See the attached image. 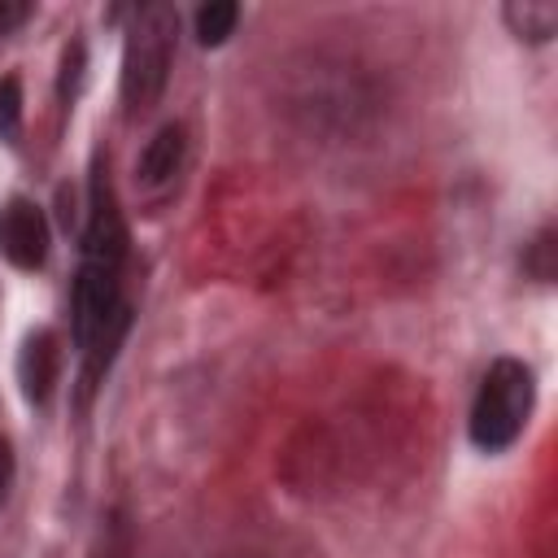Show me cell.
Returning a JSON list of instances; mask_svg holds the SVG:
<instances>
[{"instance_id":"obj_2","label":"cell","mask_w":558,"mask_h":558,"mask_svg":"<svg viewBox=\"0 0 558 558\" xmlns=\"http://www.w3.org/2000/svg\"><path fill=\"white\" fill-rule=\"evenodd\" d=\"M532 371L519 357H497L475 392L471 405V440L488 453H501L519 440V432L527 427L532 414Z\"/></svg>"},{"instance_id":"obj_8","label":"cell","mask_w":558,"mask_h":558,"mask_svg":"<svg viewBox=\"0 0 558 558\" xmlns=\"http://www.w3.org/2000/svg\"><path fill=\"white\" fill-rule=\"evenodd\" d=\"M235 17H240V9H235L231 0H209V4H201V9H196V35H201V44H205V48H218V44L235 31Z\"/></svg>"},{"instance_id":"obj_10","label":"cell","mask_w":558,"mask_h":558,"mask_svg":"<svg viewBox=\"0 0 558 558\" xmlns=\"http://www.w3.org/2000/svg\"><path fill=\"white\" fill-rule=\"evenodd\" d=\"M26 17H31V4H17V0H0V39H4L9 31H17Z\"/></svg>"},{"instance_id":"obj_7","label":"cell","mask_w":558,"mask_h":558,"mask_svg":"<svg viewBox=\"0 0 558 558\" xmlns=\"http://www.w3.org/2000/svg\"><path fill=\"white\" fill-rule=\"evenodd\" d=\"M501 17H506V26H510L519 39H527V44H545V39H554V31H558V4H549V0H510V4L501 9Z\"/></svg>"},{"instance_id":"obj_5","label":"cell","mask_w":558,"mask_h":558,"mask_svg":"<svg viewBox=\"0 0 558 558\" xmlns=\"http://www.w3.org/2000/svg\"><path fill=\"white\" fill-rule=\"evenodd\" d=\"M183 157H187V135H183L179 122H166V126L144 144L140 161H135V183H140L148 196L166 192V187L179 179Z\"/></svg>"},{"instance_id":"obj_11","label":"cell","mask_w":558,"mask_h":558,"mask_svg":"<svg viewBox=\"0 0 558 558\" xmlns=\"http://www.w3.org/2000/svg\"><path fill=\"white\" fill-rule=\"evenodd\" d=\"M9 475H13V453H9V445L0 440V501H4V493H9Z\"/></svg>"},{"instance_id":"obj_12","label":"cell","mask_w":558,"mask_h":558,"mask_svg":"<svg viewBox=\"0 0 558 558\" xmlns=\"http://www.w3.org/2000/svg\"><path fill=\"white\" fill-rule=\"evenodd\" d=\"M96 558H122V545H109L105 541V554H96Z\"/></svg>"},{"instance_id":"obj_9","label":"cell","mask_w":558,"mask_h":558,"mask_svg":"<svg viewBox=\"0 0 558 558\" xmlns=\"http://www.w3.org/2000/svg\"><path fill=\"white\" fill-rule=\"evenodd\" d=\"M22 135V83L17 74L0 78V140L4 144H17Z\"/></svg>"},{"instance_id":"obj_1","label":"cell","mask_w":558,"mask_h":558,"mask_svg":"<svg viewBox=\"0 0 558 558\" xmlns=\"http://www.w3.org/2000/svg\"><path fill=\"white\" fill-rule=\"evenodd\" d=\"M174 39H179V13L170 4H144L135 9V22L126 31L122 48V105L126 118L148 113L170 78L174 61Z\"/></svg>"},{"instance_id":"obj_6","label":"cell","mask_w":558,"mask_h":558,"mask_svg":"<svg viewBox=\"0 0 558 558\" xmlns=\"http://www.w3.org/2000/svg\"><path fill=\"white\" fill-rule=\"evenodd\" d=\"M57 371H61L57 336H52V331L26 336V344H22V353H17V379H22L26 401H48V392H52V384H57Z\"/></svg>"},{"instance_id":"obj_4","label":"cell","mask_w":558,"mask_h":558,"mask_svg":"<svg viewBox=\"0 0 558 558\" xmlns=\"http://www.w3.org/2000/svg\"><path fill=\"white\" fill-rule=\"evenodd\" d=\"M0 257L17 270H35L48 257V218L35 201L9 196L0 205Z\"/></svg>"},{"instance_id":"obj_3","label":"cell","mask_w":558,"mask_h":558,"mask_svg":"<svg viewBox=\"0 0 558 558\" xmlns=\"http://www.w3.org/2000/svg\"><path fill=\"white\" fill-rule=\"evenodd\" d=\"M122 257H126V222H122V214H118V201H113V187H109L105 170H96V174H92L87 231H83V262L118 270Z\"/></svg>"}]
</instances>
